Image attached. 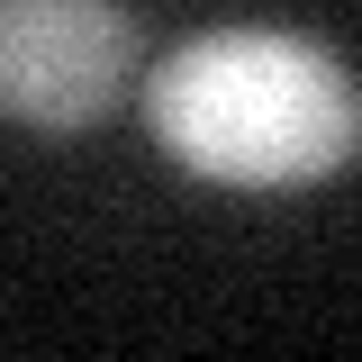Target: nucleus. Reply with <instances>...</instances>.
<instances>
[{
    "label": "nucleus",
    "instance_id": "nucleus-2",
    "mask_svg": "<svg viewBox=\"0 0 362 362\" xmlns=\"http://www.w3.org/2000/svg\"><path fill=\"white\" fill-rule=\"evenodd\" d=\"M127 0H0V118L37 136H82L127 100Z\"/></svg>",
    "mask_w": 362,
    "mask_h": 362
},
{
    "label": "nucleus",
    "instance_id": "nucleus-1",
    "mask_svg": "<svg viewBox=\"0 0 362 362\" xmlns=\"http://www.w3.org/2000/svg\"><path fill=\"white\" fill-rule=\"evenodd\" d=\"M154 145L235 190H299L354 163L362 100L326 45L290 28H209L145 73Z\"/></svg>",
    "mask_w": 362,
    "mask_h": 362
}]
</instances>
